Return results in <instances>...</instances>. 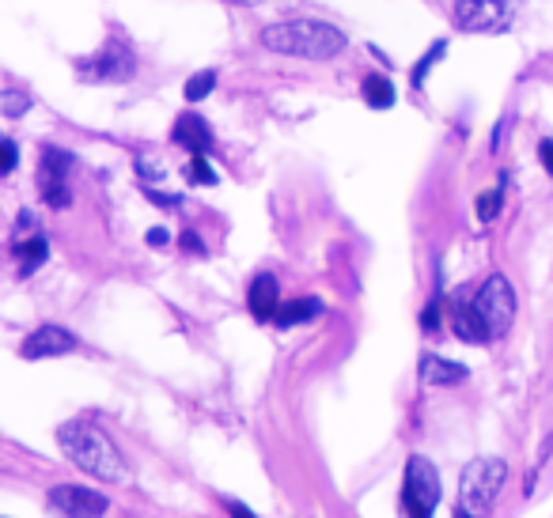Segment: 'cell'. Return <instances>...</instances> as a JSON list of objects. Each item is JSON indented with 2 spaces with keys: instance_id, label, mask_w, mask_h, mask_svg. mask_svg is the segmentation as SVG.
Masks as SVG:
<instances>
[{
  "instance_id": "e0dca14e",
  "label": "cell",
  "mask_w": 553,
  "mask_h": 518,
  "mask_svg": "<svg viewBox=\"0 0 553 518\" xmlns=\"http://www.w3.org/2000/svg\"><path fill=\"white\" fill-rule=\"evenodd\" d=\"M15 257L24 262V273H34L42 262H46V239H42V235H31V239H15Z\"/></svg>"
},
{
  "instance_id": "9c48e42d",
  "label": "cell",
  "mask_w": 553,
  "mask_h": 518,
  "mask_svg": "<svg viewBox=\"0 0 553 518\" xmlns=\"http://www.w3.org/2000/svg\"><path fill=\"white\" fill-rule=\"evenodd\" d=\"M73 167V156L69 152H57V148H50L46 159H42V197H46L50 208H65L69 205V193H65V175Z\"/></svg>"
},
{
  "instance_id": "8992f818",
  "label": "cell",
  "mask_w": 553,
  "mask_h": 518,
  "mask_svg": "<svg viewBox=\"0 0 553 518\" xmlns=\"http://www.w3.org/2000/svg\"><path fill=\"white\" fill-rule=\"evenodd\" d=\"M76 72H80V80H92V83H125V80L137 76V57L125 42L111 38L99 53L80 57Z\"/></svg>"
},
{
  "instance_id": "5bb4252c",
  "label": "cell",
  "mask_w": 553,
  "mask_h": 518,
  "mask_svg": "<svg viewBox=\"0 0 553 518\" xmlns=\"http://www.w3.org/2000/svg\"><path fill=\"white\" fill-rule=\"evenodd\" d=\"M451 326H455V333H459L466 344H485V341H489V333H485V326H481V318L474 314L471 303H459V307L451 311Z\"/></svg>"
},
{
  "instance_id": "cb8c5ba5",
  "label": "cell",
  "mask_w": 553,
  "mask_h": 518,
  "mask_svg": "<svg viewBox=\"0 0 553 518\" xmlns=\"http://www.w3.org/2000/svg\"><path fill=\"white\" fill-rule=\"evenodd\" d=\"M538 159H542V167L553 175V140H542V144H538Z\"/></svg>"
},
{
  "instance_id": "52a82bcc",
  "label": "cell",
  "mask_w": 553,
  "mask_h": 518,
  "mask_svg": "<svg viewBox=\"0 0 553 518\" xmlns=\"http://www.w3.org/2000/svg\"><path fill=\"white\" fill-rule=\"evenodd\" d=\"M440 504V473L429 458L413 455L406 462V481H402V507L413 518H429Z\"/></svg>"
},
{
  "instance_id": "5b68a950",
  "label": "cell",
  "mask_w": 553,
  "mask_h": 518,
  "mask_svg": "<svg viewBox=\"0 0 553 518\" xmlns=\"http://www.w3.org/2000/svg\"><path fill=\"white\" fill-rule=\"evenodd\" d=\"M519 0H455V27L471 34H500L516 24Z\"/></svg>"
},
{
  "instance_id": "ba28073f",
  "label": "cell",
  "mask_w": 553,
  "mask_h": 518,
  "mask_svg": "<svg viewBox=\"0 0 553 518\" xmlns=\"http://www.w3.org/2000/svg\"><path fill=\"white\" fill-rule=\"evenodd\" d=\"M46 507L53 514H69V518H92V514H102L106 507V495L92 492V488H80V484H57L50 488L46 495Z\"/></svg>"
},
{
  "instance_id": "7402d4cb",
  "label": "cell",
  "mask_w": 553,
  "mask_h": 518,
  "mask_svg": "<svg viewBox=\"0 0 553 518\" xmlns=\"http://www.w3.org/2000/svg\"><path fill=\"white\" fill-rule=\"evenodd\" d=\"M194 182H217V170L205 163V152L194 156Z\"/></svg>"
},
{
  "instance_id": "2e32d148",
  "label": "cell",
  "mask_w": 553,
  "mask_h": 518,
  "mask_svg": "<svg viewBox=\"0 0 553 518\" xmlns=\"http://www.w3.org/2000/svg\"><path fill=\"white\" fill-rule=\"evenodd\" d=\"M318 311H323V303L318 299H292V303H285L281 311H276V326H296V321H307V318H315Z\"/></svg>"
},
{
  "instance_id": "d4e9b609",
  "label": "cell",
  "mask_w": 553,
  "mask_h": 518,
  "mask_svg": "<svg viewBox=\"0 0 553 518\" xmlns=\"http://www.w3.org/2000/svg\"><path fill=\"white\" fill-rule=\"evenodd\" d=\"M436 321H440V303H432L429 311H424V314H421V326H429V330H432V326H436Z\"/></svg>"
},
{
  "instance_id": "9a60e30c",
  "label": "cell",
  "mask_w": 553,
  "mask_h": 518,
  "mask_svg": "<svg viewBox=\"0 0 553 518\" xmlns=\"http://www.w3.org/2000/svg\"><path fill=\"white\" fill-rule=\"evenodd\" d=\"M364 99H368V106H375V110H387V106H394L398 91L387 76L375 72V76H364Z\"/></svg>"
},
{
  "instance_id": "ac0fdd59",
  "label": "cell",
  "mask_w": 553,
  "mask_h": 518,
  "mask_svg": "<svg viewBox=\"0 0 553 518\" xmlns=\"http://www.w3.org/2000/svg\"><path fill=\"white\" fill-rule=\"evenodd\" d=\"M212 88H217V72H212V69H205V72H198V76H189L186 80V99H205Z\"/></svg>"
},
{
  "instance_id": "4fadbf2b",
  "label": "cell",
  "mask_w": 553,
  "mask_h": 518,
  "mask_svg": "<svg viewBox=\"0 0 553 518\" xmlns=\"http://www.w3.org/2000/svg\"><path fill=\"white\" fill-rule=\"evenodd\" d=\"M421 382L424 386H451V382H459L462 375H466V367L462 363H451V360H443V356H421Z\"/></svg>"
},
{
  "instance_id": "603a6c76",
  "label": "cell",
  "mask_w": 553,
  "mask_h": 518,
  "mask_svg": "<svg viewBox=\"0 0 553 518\" xmlns=\"http://www.w3.org/2000/svg\"><path fill=\"white\" fill-rule=\"evenodd\" d=\"M15 140H5V167H0V170H5V175H12V170H15Z\"/></svg>"
},
{
  "instance_id": "7c38bea8",
  "label": "cell",
  "mask_w": 553,
  "mask_h": 518,
  "mask_svg": "<svg viewBox=\"0 0 553 518\" xmlns=\"http://www.w3.org/2000/svg\"><path fill=\"white\" fill-rule=\"evenodd\" d=\"M175 144H182V148H189L194 156H201V152H209V144H212V133H209V125H205V118H198V114H186V118H179L175 121Z\"/></svg>"
},
{
  "instance_id": "3957f363",
  "label": "cell",
  "mask_w": 553,
  "mask_h": 518,
  "mask_svg": "<svg viewBox=\"0 0 553 518\" xmlns=\"http://www.w3.org/2000/svg\"><path fill=\"white\" fill-rule=\"evenodd\" d=\"M504 477H508V465L500 458H474L471 465L462 469V484H459V514L474 518V514H485L493 507L497 492L504 488Z\"/></svg>"
},
{
  "instance_id": "30bf717a",
  "label": "cell",
  "mask_w": 553,
  "mask_h": 518,
  "mask_svg": "<svg viewBox=\"0 0 553 518\" xmlns=\"http://www.w3.org/2000/svg\"><path fill=\"white\" fill-rule=\"evenodd\" d=\"M76 349V337L61 326H38L24 341V360H46V356H65Z\"/></svg>"
},
{
  "instance_id": "44dd1931",
  "label": "cell",
  "mask_w": 553,
  "mask_h": 518,
  "mask_svg": "<svg viewBox=\"0 0 553 518\" xmlns=\"http://www.w3.org/2000/svg\"><path fill=\"white\" fill-rule=\"evenodd\" d=\"M497 212H500V189H493L489 197H478V220L481 224H489Z\"/></svg>"
},
{
  "instance_id": "7a4b0ae2",
  "label": "cell",
  "mask_w": 553,
  "mask_h": 518,
  "mask_svg": "<svg viewBox=\"0 0 553 518\" xmlns=\"http://www.w3.org/2000/svg\"><path fill=\"white\" fill-rule=\"evenodd\" d=\"M345 34L323 24V19H285V24H269L262 31V46L273 53L304 57V61H330L345 50Z\"/></svg>"
},
{
  "instance_id": "277c9868",
  "label": "cell",
  "mask_w": 553,
  "mask_h": 518,
  "mask_svg": "<svg viewBox=\"0 0 553 518\" xmlns=\"http://www.w3.org/2000/svg\"><path fill=\"white\" fill-rule=\"evenodd\" d=\"M471 307L481 318L489 341L504 337L508 330H512V321H516V292H512V284H508L504 276H489L485 284L474 292Z\"/></svg>"
},
{
  "instance_id": "ffe728a7",
  "label": "cell",
  "mask_w": 553,
  "mask_h": 518,
  "mask_svg": "<svg viewBox=\"0 0 553 518\" xmlns=\"http://www.w3.org/2000/svg\"><path fill=\"white\" fill-rule=\"evenodd\" d=\"M440 57H443V42H436V46L429 50V57H421V61H417V69H413V83H417V88L424 83V76L432 72V64H436Z\"/></svg>"
},
{
  "instance_id": "484cf974",
  "label": "cell",
  "mask_w": 553,
  "mask_h": 518,
  "mask_svg": "<svg viewBox=\"0 0 553 518\" xmlns=\"http://www.w3.org/2000/svg\"><path fill=\"white\" fill-rule=\"evenodd\" d=\"M148 243H156V246H163V243H167V231H163V227H156V231H148Z\"/></svg>"
},
{
  "instance_id": "d6986e66",
  "label": "cell",
  "mask_w": 553,
  "mask_h": 518,
  "mask_svg": "<svg viewBox=\"0 0 553 518\" xmlns=\"http://www.w3.org/2000/svg\"><path fill=\"white\" fill-rule=\"evenodd\" d=\"M0 110H5L8 118H19L31 110V99L24 91H5V99H0Z\"/></svg>"
},
{
  "instance_id": "6da1fadb",
  "label": "cell",
  "mask_w": 553,
  "mask_h": 518,
  "mask_svg": "<svg viewBox=\"0 0 553 518\" xmlns=\"http://www.w3.org/2000/svg\"><path fill=\"white\" fill-rule=\"evenodd\" d=\"M57 443H61V450L69 455V462L80 465L83 473H88V477L106 481V484L125 481L121 450H118L111 439H106V431L95 427L92 420H69V424H61Z\"/></svg>"
},
{
  "instance_id": "8fae6325",
  "label": "cell",
  "mask_w": 553,
  "mask_h": 518,
  "mask_svg": "<svg viewBox=\"0 0 553 518\" xmlns=\"http://www.w3.org/2000/svg\"><path fill=\"white\" fill-rule=\"evenodd\" d=\"M247 303H250L254 318H262V321L276 318V311H281V292H276V280H273L269 273L254 276V284H250V292H247Z\"/></svg>"
}]
</instances>
